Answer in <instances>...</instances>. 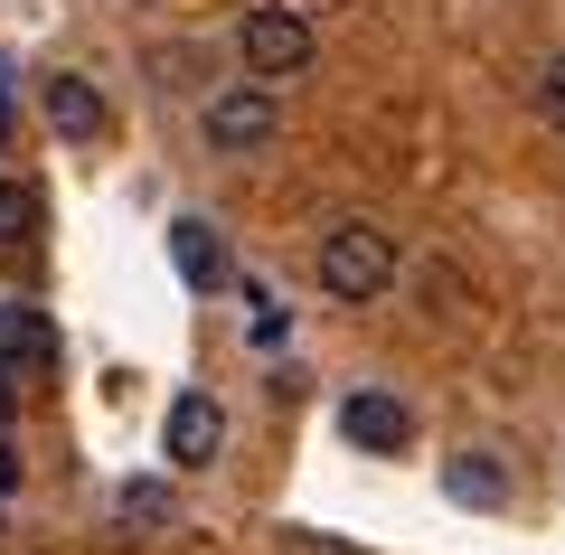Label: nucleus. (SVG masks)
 <instances>
[{"label":"nucleus","instance_id":"2eb2a0df","mask_svg":"<svg viewBox=\"0 0 565 555\" xmlns=\"http://www.w3.org/2000/svg\"><path fill=\"white\" fill-rule=\"evenodd\" d=\"M10 480H20V452H10V442H0V490H10Z\"/></svg>","mask_w":565,"mask_h":555},{"label":"nucleus","instance_id":"6e6552de","mask_svg":"<svg viewBox=\"0 0 565 555\" xmlns=\"http://www.w3.org/2000/svg\"><path fill=\"white\" fill-rule=\"evenodd\" d=\"M170 264H180V282H189V292H217V282L236 274V264H226V245H217V226H207V217H180V226H170Z\"/></svg>","mask_w":565,"mask_h":555},{"label":"nucleus","instance_id":"0eeeda50","mask_svg":"<svg viewBox=\"0 0 565 555\" xmlns=\"http://www.w3.org/2000/svg\"><path fill=\"white\" fill-rule=\"evenodd\" d=\"M444 490L462 499V509H509V499H519V471H509V452H490V442H462V452H444Z\"/></svg>","mask_w":565,"mask_h":555},{"label":"nucleus","instance_id":"9d476101","mask_svg":"<svg viewBox=\"0 0 565 555\" xmlns=\"http://www.w3.org/2000/svg\"><path fill=\"white\" fill-rule=\"evenodd\" d=\"M415 301H424V311H444V320H462L471 311V274L452 255H424L415 264Z\"/></svg>","mask_w":565,"mask_h":555},{"label":"nucleus","instance_id":"f257e3e1","mask_svg":"<svg viewBox=\"0 0 565 555\" xmlns=\"http://www.w3.org/2000/svg\"><path fill=\"white\" fill-rule=\"evenodd\" d=\"M311 274H321L330 301H386V282H396V236L367 217H340L321 236V255H311Z\"/></svg>","mask_w":565,"mask_h":555},{"label":"nucleus","instance_id":"f03ea898","mask_svg":"<svg viewBox=\"0 0 565 555\" xmlns=\"http://www.w3.org/2000/svg\"><path fill=\"white\" fill-rule=\"evenodd\" d=\"M311 20L292 10V0H264V10H245V29H236V57H245V85H264L274 95L282 76H311Z\"/></svg>","mask_w":565,"mask_h":555},{"label":"nucleus","instance_id":"ddd939ff","mask_svg":"<svg viewBox=\"0 0 565 555\" xmlns=\"http://www.w3.org/2000/svg\"><path fill=\"white\" fill-rule=\"evenodd\" d=\"M29 226V189H0V236H20Z\"/></svg>","mask_w":565,"mask_h":555},{"label":"nucleus","instance_id":"20e7f679","mask_svg":"<svg viewBox=\"0 0 565 555\" xmlns=\"http://www.w3.org/2000/svg\"><path fill=\"white\" fill-rule=\"evenodd\" d=\"M340 434H349V452H415V405L405 396H386V386H359V396L340 405Z\"/></svg>","mask_w":565,"mask_h":555},{"label":"nucleus","instance_id":"423d86ee","mask_svg":"<svg viewBox=\"0 0 565 555\" xmlns=\"http://www.w3.org/2000/svg\"><path fill=\"white\" fill-rule=\"evenodd\" d=\"M39 114H47L57 141H104V132H114V104L95 95V76H66V66L39 85Z\"/></svg>","mask_w":565,"mask_h":555},{"label":"nucleus","instance_id":"f8f14e48","mask_svg":"<svg viewBox=\"0 0 565 555\" xmlns=\"http://www.w3.org/2000/svg\"><path fill=\"white\" fill-rule=\"evenodd\" d=\"M537 122H546V132H565V47L537 66Z\"/></svg>","mask_w":565,"mask_h":555},{"label":"nucleus","instance_id":"9b49d317","mask_svg":"<svg viewBox=\"0 0 565 555\" xmlns=\"http://www.w3.org/2000/svg\"><path fill=\"white\" fill-rule=\"evenodd\" d=\"M114 509H122V527H141V536H161L170 517H180V509H170V480H122Z\"/></svg>","mask_w":565,"mask_h":555},{"label":"nucleus","instance_id":"39448f33","mask_svg":"<svg viewBox=\"0 0 565 555\" xmlns=\"http://www.w3.org/2000/svg\"><path fill=\"white\" fill-rule=\"evenodd\" d=\"M161 452H170V471H207V461L226 452V405L217 396H180L170 424H161Z\"/></svg>","mask_w":565,"mask_h":555},{"label":"nucleus","instance_id":"7ed1b4c3","mask_svg":"<svg viewBox=\"0 0 565 555\" xmlns=\"http://www.w3.org/2000/svg\"><path fill=\"white\" fill-rule=\"evenodd\" d=\"M199 132H207L217 160H255V151H274V132H282V95H264V85H217V95L199 104Z\"/></svg>","mask_w":565,"mask_h":555},{"label":"nucleus","instance_id":"4468645a","mask_svg":"<svg viewBox=\"0 0 565 555\" xmlns=\"http://www.w3.org/2000/svg\"><path fill=\"white\" fill-rule=\"evenodd\" d=\"M292 546L302 555H349V546H330V536H311V527H292Z\"/></svg>","mask_w":565,"mask_h":555},{"label":"nucleus","instance_id":"1a4fd4ad","mask_svg":"<svg viewBox=\"0 0 565 555\" xmlns=\"http://www.w3.org/2000/svg\"><path fill=\"white\" fill-rule=\"evenodd\" d=\"M0 367H29V377H47V367H57V330H47L39 311H0Z\"/></svg>","mask_w":565,"mask_h":555}]
</instances>
